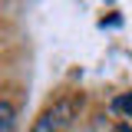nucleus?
<instances>
[{"mask_svg": "<svg viewBox=\"0 0 132 132\" xmlns=\"http://www.w3.org/2000/svg\"><path fill=\"white\" fill-rule=\"evenodd\" d=\"M82 109V96L79 93H66V96L53 99L43 112L33 119V129L30 132H69L76 116Z\"/></svg>", "mask_w": 132, "mask_h": 132, "instance_id": "obj_1", "label": "nucleus"}, {"mask_svg": "<svg viewBox=\"0 0 132 132\" xmlns=\"http://www.w3.org/2000/svg\"><path fill=\"white\" fill-rule=\"evenodd\" d=\"M112 106H116V109H126V112H132V93H129V96H119Z\"/></svg>", "mask_w": 132, "mask_h": 132, "instance_id": "obj_3", "label": "nucleus"}, {"mask_svg": "<svg viewBox=\"0 0 132 132\" xmlns=\"http://www.w3.org/2000/svg\"><path fill=\"white\" fill-rule=\"evenodd\" d=\"M0 132H16V109L10 99H0Z\"/></svg>", "mask_w": 132, "mask_h": 132, "instance_id": "obj_2", "label": "nucleus"}]
</instances>
